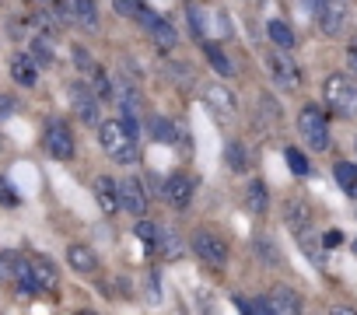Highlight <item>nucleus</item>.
I'll use <instances>...</instances> for the list:
<instances>
[{"label": "nucleus", "instance_id": "f3484780", "mask_svg": "<svg viewBox=\"0 0 357 315\" xmlns=\"http://www.w3.org/2000/svg\"><path fill=\"white\" fill-rule=\"evenodd\" d=\"M245 207H249V214H256V217H263V214H266V207H270V197H266V183L252 179V183L245 186Z\"/></svg>", "mask_w": 357, "mask_h": 315}, {"label": "nucleus", "instance_id": "a211bd4d", "mask_svg": "<svg viewBox=\"0 0 357 315\" xmlns=\"http://www.w3.org/2000/svg\"><path fill=\"white\" fill-rule=\"evenodd\" d=\"M154 249H161V259H178L183 256V238H178L172 228H158V242H154Z\"/></svg>", "mask_w": 357, "mask_h": 315}, {"label": "nucleus", "instance_id": "6ab92c4d", "mask_svg": "<svg viewBox=\"0 0 357 315\" xmlns=\"http://www.w3.org/2000/svg\"><path fill=\"white\" fill-rule=\"evenodd\" d=\"M15 284H18L22 298H32V294H39V284H36L32 259H25V256H22V263H18V270H15Z\"/></svg>", "mask_w": 357, "mask_h": 315}, {"label": "nucleus", "instance_id": "f704fd0d", "mask_svg": "<svg viewBox=\"0 0 357 315\" xmlns=\"http://www.w3.org/2000/svg\"><path fill=\"white\" fill-rule=\"evenodd\" d=\"M322 245H326V249H336V245H343V235H340V231H326V235H322Z\"/></svg>", "mask_w": 357, "mask_h": 315}, {"label": "nucleus", "instance_id": "aec40b11", "mask_svg": "<svg viewBox=\"0 0 357 315\" xmlns=\"http://www.w3.org/2000/svg\"><path fill=\"white\" fill-rule=\"evenodd\" d=\"M70 11H74V18H77L88 32L98 29V8H95V0H70Z\"/></svg>", "mask_w": 357, "mask_h": 315}, {"label": "nucleus", "instance_id": "ddd939ff", "mask_svg": "<svg viewBox=\"0 0 357 315\" xmlns=\"http://www.w3.org/2000/svg\"><path fill=\"white\" fill-rule=\"evenodd\" d=\"M11 77H15V84H22V88H36V81H39V63H36V56H25V53L11 56Z\"/></svg>", "mask_w": 357, "mask_h": 315}, {"label": "nucleus", "instance_id": "b1692460", "mask_svg": "<svg viewBox=\"0 0 357 315\" xmlns=\"http://www.w3.org/2000/svg\"><path fill=\"white\" fill-rule=\"evenodd\" d=\"M266 32H270V43L277 46V49H294V32H291V25H284V22H270L266 25Z\"/></svg>", "mask_w": 357, "mask_h": 315}, {"label": "nucleus", "instance_id": "9d476101", "mask_svg": "<svg viewBox=\"0 0 357 315\" xmlns=\"http://www.w3.org/2000/svg\"><path fill=\"white\" fill-rule=\"evenodd\" d=\"M119 210H126L130 217H144L147 214V193L137 179L119 183Z\"/></svg>", "mask_w": 357, "mask_h": 315}, {"label": "nucleus", "instance_id": "4468645a", "mask_svg": "<svg viewBox=\"0 0 357 315\" xmlns=\"http://www.w3.org/2000/svg\"><path fill=\"white\" fill-rule=\"evenodd\" d=\"M95 200L105 214H116L119 210V183H112L109 176H98L95 179Z\"/></svg>", "mask_w": 357, "mask_h": 315}, {"label": "nucleus", "instance_id": "9b49d317", "mask_svg": "<svg viewBox=\"0 0 357 315\" xmlns=\"http://www.w3.org/2000/svg\"><path fill=\"white\" fill-rule=\"evenodd\" d=\"M165 197H168V203L172 207H190V200H193V179L186 176V172H175V176H168V183H165Z\"/></svg>", "mask_w": 357, "mask_h": 315}, {"label": "nucleus", "instance_id": "f8f14e48", "mask_svg": "<svg viewBox=\"0 0 357 315\" xmlns=\"http://www.w3.org/2000/svg\"><path fill=\"white\" fill-rule=\"evenodd\" d=\"M266 298H270V308H273L277 315H298V312H301V294L291 291V287H284V284H277Z\"/></svg>", "mask_w": 357, "mask_h": 315}, {"label": "nucleus", "instance_id": "1a4fd4ad", "mask_svg": "<svg viewBox=\"0 0 357 315\" xmlns=\"http://www.w3.org/2000/svg\"><path fill=\"white\" fill-rule=\"evenodd\" d=\"M70 98H74L77 119L88 123V126H98V105H102V98H98L88 84H74V88H70Z\"/></svg>", "mask_w": 357, "mask_h": 315}, {"label": "nucleus", "instance_id": "c9c22d12", "mask_svg": "<svg viewBox=\"0 0 357 315\" xmlns=\"http://www.w3.org/2000/svg\"><path fill=\"white\" fill-rule=\"evenodd\" d=\"M347 63L357 70V39H354V43H350V49H347Z\"/></svg>", "mask_w": 357, "mask_h": 315}, {"label": "nucleus", "instance_id": "f03ea898", "mask_svg": "<svg viewBox=\"0 0 357 315\" xmlns=\"http://www.w3.org/2000/svg\"><path fill=\"white\" fill-rule=\"evenodd\" d=\"M322 98L329 102V109H333L336 116H354V112H357V88H354V81H350L347 74L326 77Z\"/></svg>", "mask_w": 357, "mask_h": 315}, {"label": "nucleus", "instance_id": "dca6fc26", "mask_svg": "<svg viewBox=\"0 0 357 315\" xmlns=\"http://www.w3.org/2000/svg\"><path fill=\"white\" fill-rule=\"evenodd\" d=\"M67 263H70V270H77V273H95V270H98V256H95L88 245H70V249H67Z\"/></svg>", "mask_w": 357, "mask_h": 315}, {"label": "nucleus", "instance_id": "4c0bfd02", "mask_svg": "<svg viewBox=\"0 0 357 315\" xmlns=\"http://www.w3.org/2000/svg\"><path fill=\"white\" fill-rule=\"evenodd\" d=\"M0 144H4V140H0Z\"/></svg>", "mask_w": 357, "mask_h": 315}, {"label": "nucleus", "instance_id": "f257e3e1", "mask_svg": "<svg viewBox=\"0 0 357 315\" xmlns=\"http://www.w3.org/2000/svg\"><path fill=\"white\" fill-rule=\"evenodd\" d=\"M98 144L116 165H133L137 162V130L126 126L123 119H105L98 123Z\"/></svg>", "mask_w": 357, "mask_h": 315}, {"label": "nucleus", "instance_id": "5701e85b", "mask_svg": "<svg viewBox=\"0 0 357 315\" xmlns=\"http://www.w3.org/2000/svg\"><path fill=\"white\" fill-rule=\"evenodd\" d=\"M336 183H340V190H343L350 200H357V165L340 162V165H336Z\"/></svg>", "mask_w": 357, "mask_h": 315}, {"label": "nucleus", "instance_id": "412c9836", "mask_svg": "<svg viewBox=\"0 0 357 315\" xmlns=\"http://www.w3.org/2000/svg\"><path fill=\"white\" fill-rule=\"evenodd\" d=\"M225 154H228V169H231V172H245V169L252 165V158H249V147H245L242 140H231Z\"/></svg>", "mask_w": 357, "mask_h": 315}, {"label": "nucleus", "instance_id": "473e14b6", "mask_svg": "<svg viewBox=\"0 0 357 315\" xmlns=\"http://www.w3.org/2000/svg\"><path fill=\"white\" fill-rule=\"evenodd\" d=\"M15 109H18V105H15V98H11V95H0V119L15 116Z\"/></svg>", "mask_w": 357, "mask_h": 315}, {"label": "nucleus", "instance_id": "20e7f679", "mask_svg": "<svg viewBox=\"0 0 357 315\" xmlns=\"http://www.w3.org/2000/svg\"><path fill=\"white\" fill-rule=\"evenodd\" d=\"M266 63H270V74H273V81L280 88H287V91H298L301 88V70L287 60V49H270L266 53Z\"/></svg>", "mask_w": 357, "mask_h": 315}, {"label": "nucleus", "instance_id": "423d86ee", "mask_svg": "<svg viewBox=\"0 0 357 315\" xmlns=\"http://www.w3.org/2000/svg\"><path fill=\"white\" fill-rule=\"evenodd\" d=\"M46 151L56 162H70L74 158V133L67 130V123H60V119L46 123Z\"/></svg>", "mask_w": 357, "mask_h": 315}, {"label": "nucleus", "instance_id": "393cba45", "mask_svg": "<svg viewBox=\"0 0 357 315\" xmlns=\"http://www.w3.org/2000/svg\"><path fill=\"white\" fill-rule=\"evenodd\" d=\"M204 53H207V60H211V67H214V70H218L221 77H231V74H235V67H231V60L225 56V49H221L218 43H207V46H204Z\"/></svg>", "mask_w": 357, "mask_h": 315}, {"label": "nucleus", "instance_id": "bb28decb", "mask_svg": "<svg viewBox=\"0 0 357 315\" xmlns=\"http://www.w3.org/2000/svg\"><path fill=\"white\" fill-rule=\"evenodd\" d=\"M151 130H154V140H161V144H175V140H178L175 123L165 119V116H154V119H151Z\"/></svg>", "mask_w": 357, "mask_h": 315}, {"label": "nucleus", "instance_id": "6e6552de", "mask_svg": "<svg viewBox=\"0 0 357 315\" xmlns=\"http://www.w3.org/2000/svg\"><path fill=\"white\" fill-rule=\"evenodd\" d=\"M312 11L319 18V29L326 36H340L343 32V22H347V11L340 0H312Z\"/></svg>", "mask_w": 357, "mask_h": 315}, {"label": "nucleus", "instance_id": "c756f323", "mask_svg": "<svg viewBox=\"0 0 357 315\" xmlns=\"http://www.w3.org/2000/svg\"><path fill=\"white\" fill-rule=\"evenodd\" d=\"M137 238H144L147 242V249H154V242H158V228L151 224V221H144V217H137Z\"/></svg>", "mask_w": 357, "mask_h": 315}, {"label": "nucleus", "instance_id": "cd10ccee", "mask_svg": "<svg viewBox=\"0 0 357 315\" xmlns=\"http://www.w3.org/2000/svg\"><path fill=\"white\" fill-rule=\"evenodd\" d=\"M18 263H22V256H18V252H0V280H15Z\"/></svg>", "mask_w": 357, "mask_h": 315}, {"label": "nucleus", "instance_id": "0eeeda50", "mask_svg": "<svg viewBox=\"0 0 357 315\" xmlns=\"http://www.w3.org/2000/svg\"><path fill=\"white\" fill-rule=\"evenodd\" d=\"M190 245H193V252H197L207 266H225V263H228V245H225L214 231H197Z\"/></svg>", "mask_w": 357, "mask_h": 315}, {"label": "nucleus", "instance_id": "7ed1b4c3", "mask_svg": "<svg viewBox=\"0 0 357 315\" xmlns=\"http://www.w3.org/2000/svg\"><path fill=\"white\" fill-rule=\"evenodd\" d=\"M298 130H301V137L308 140L312 151H329V123H326L322 109L305 105V109L298 112Z\"/></svg>", "mask_w": 357, "mask_h": 315}, {"label": "nucleus", "instance_id": "c85d7f7f", "mask_svg": "<svg viewBox=\"0 0 357 315\" xmlns=\"http://www.w3.org/2000/svg\"><path fill=\"white\" fill-rule=\"evenodd\" d=\"M284 158H287V165H291V172H294V176H308V158H305L298 147H287V154H284Z\"/></svg>", "mask_w": 357, "mask_h": 315}, {"label": "nucleus", "instance_id": "72a5a7b5", "mask_svg": "<svg viewBox=\"0 0 357 315\" xmlns=\"http://www.w3.org/2000/svg\"><path fill=\"white\" fill-rule=\"evenodd\" d=\"M0 203H11V207L18 203V197H15V190H11V186H8L4 179H0Z\"/></svg>", "mask_w": 357, "mask_h": 315}, {"label": "nucleus", "instance_id": "e433bc0d", "mask_svg": "<svg viewBox=\"0 0 357 315\" xmlns=\"http://www.w3.org/2000/svg\"><path fill=\"white\" fill-rule=\"evenodd\" d=\"M354 252H357V238H354Z\"/></svg>", "mask_w": 357, "mask_h": 315}, {"label": "nucleus", "instance_id": "2eb2a0df", "mask_svg": "<svg viewBox=\"0 0 357 315\" xmlns=\"http://www.w3.org/2000/svg\"><path fill=\"white\" fill-rule=\"evenodd\" d=\"M32 270H36V284H39V291H56V287H60V273H56L53 259L36 256V259H32Z\"/></svg>", "mask_w": 357, "mask_h": 315}, {"label": "nucleus", "instance_id": "7c9ffc66", "mask_svg": "<svg viewBox=\"0 0 357 315\" xmlns=\"http://www.w3.org/2000/svg\"><path fill=\"white\" fill-rule=\"evenodd\" d=\"M256 249L263 252V259H266V263H280V256H277V249L270 245V238H259V242H256Z\"/></svg>", "mask_w": 357, "mask_h": 315}, {"label": "nucleus", "instance_id": "a878e982", "mask_svg": "<svg viewBox=\"0 0 357 315\" xmlns=\"http://www.w3.org/2000/svg\"><path fill=\"white\" fill-rule=\"evenodd\" d=\"M32 56H36L39 63H53V60H56V53H53V36H50V32H39V36L32 39Z\"/></svg>", "mask_w": 357, "mask_h": 315}, {"label": "nucleus", "instance_id": "2f4dec72", "mask_svg": "<svg viewBox=\"0 0 357 315\" xmlns=\"http://www.w3.org/2000/svg\"><path fill=\"white\" fill-rule=\"evenodd\" d=\"M249 312L252 315H270L273 308H270V298H256V301H249Z\"/></svg>", "mask_w": 357, "mask_h": 315}, {"label": "nucleus", "instance_id": "39448f33", "mask_svg": "<svg viewBox=\"0 0 357 315\" xmlns=\"http://www.w3.org/2000/svg\"><path fill=\"white\" fill-rule=\"evenodd\" d=\"M204 102H207L211 116H218L221 123H231L238 116V102H235V95L225 84H207L204 88Z\"/></svg>", "mask_w": 357, "mask_h": 315}, {"label": "nucleus", "instance_id": "4be33fe9", "mask_svg": "<svg viewBox=\"0 0 357 315\" xmlns=\"http://www.w3.org/2000/svg\"><path fill=\"white\" fill-rule=\"evenodd\" d=\"M147 32H151V39L158 43V49H175V43H178L175 29H172V25H168L165 18H158V22H154V25H151Z\"/></svg>", "mask_w": 357, "mask_h": 315}]
</instances>
